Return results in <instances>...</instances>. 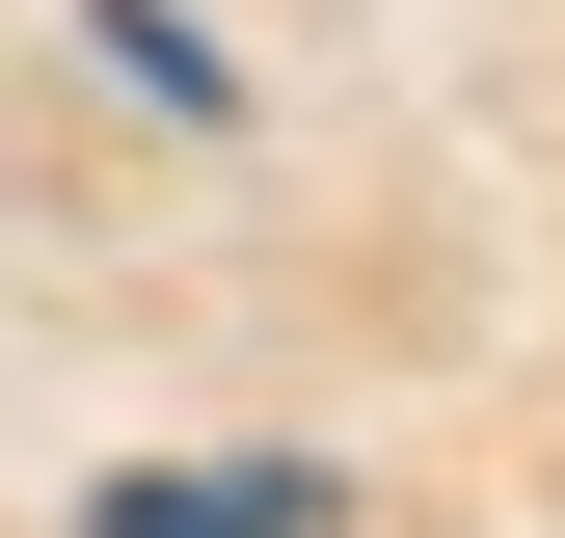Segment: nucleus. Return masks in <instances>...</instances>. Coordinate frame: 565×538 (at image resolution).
Returning <instances> with one entry per match:
<instances>
[{
  "label": "nucleus",
  "instance_id": "obj_1",
  "mask_svg": "<svg viewBox=\"0 0 565 538\" xmlns=\"http://www.w3.org/2000/svg\"><path fill=\"white\" fill-rule=\"evenodd\" d=\"M108 538H323L297 458H189V485H108Z\"/></svg>",
  "mask_w": 565,
  "mask_h": 538
}]
</instances>
